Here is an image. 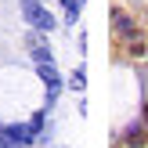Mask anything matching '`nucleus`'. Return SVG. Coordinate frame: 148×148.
<instances>
[{
	"label": "nucleus",
	"instance_id": "f257e3e1",
	"mask_svg": "<svg viewBox=\"0 0 148 148\" xmlns=\"http://www.w3.org/2000/svg\"><path fill=\"white\" fill-rule=\"evenodd\" d=\"M22 11H25L29 25H36L40 33H43V29H54V18H51V11H43L36 0H22Z\"/></svg>",
	"mask_w": 148,
	"mask_h": 148
},
{
	"label": "nucleus",
	"instance_id": "39448f33",
	"mask_svg": "<svg viewBox=\"0 0 148 148\" xmlns=\"http://www.w3.org/2000/svg\"><path fill=\"white\" fill-rule=\"evenodd\" d=\"M127 141H141V127H130L127 130Z\"/></svg>",
	"mask_w": 148,
	"mask_h": 148
},
{
	"label": "nucleus",
	"instance_id": "20e7f679",
	"mask_svg": "<svg viewBox=\"0 0 148 148\" xmlns=\"http://www.w3.org/2000/svg\"><path fill=\"white\" fill-rule=\"evenodd\" d=\"M112 25H116V33H119V36L134 40V25H130V18H127L123 11H112Z\"/></svg>",
	"mask_w": 148,
	"mask_h": 148
},
{
	"label": "nucleus",
	"instance_id": "f03ea898",
	"mask_svg": "<svg viewBox=\"0 0 148 148\" xmlns=\"http://www.w3.org/2000/svg\"><path fill=\"white\" fill-rule=\"evenodd\" d=\"M0 134H4V141H7V145L25 148V145H33V134H36V130H33V127H22V123H11V127H4Z\"/></svg>",
	"mask_w": 148,
	"mask_h": 148
},
{
	"label": "nucleus",
	"instance_id": "423d86ee",
	"mask_svg": "<svg viewBox=\"0 0 148 148\" xmlns=\"http://www.w3.org/2000/svg\"><path fill=\"white\" fill-rule=\"evenodd\" d=\"M0 148H11V145H7V141H4V134H0Z\"/></svg>",
	"mask_w": 148,
	"mask_h": 148
},
{
	"label": "nucleus",
	"instance_id": "7ed1b4c3",
	"mask_svg": "<svg viewBox=\"0 0 148 148\" xmlns=\"http://www.w3.org/2000/svg\"><path fill=\"white\" fill-rule=\"evenodd\" d=\"M36 72H40V79H43V87H47L51 101H54L58 90H62V76L54 72V65H51V62H36Z\"/></svg>",
	"mask_w": 148,
	"mask_h": 148
}]
</instances>
